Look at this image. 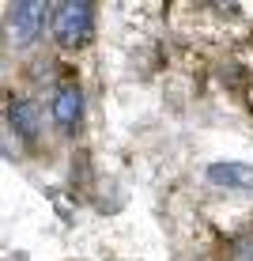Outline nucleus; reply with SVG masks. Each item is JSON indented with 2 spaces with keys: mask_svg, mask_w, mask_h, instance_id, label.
<instances>
[{
  "mask_svg": "<svg viewBox=\"0 0 253 261\" xmlns=\"http://www.w3.org/2000/svg\"><path fill=\"white\" fill-rule=\"evenodd\" d=\"M53 38H57V46H79V42H87V34H91L95 27V4H87V0H65V4H53Z\"/></svg>",
  "mask_w": 253,
  "mask_h": 261,
  "instance_id": "1",
  "label": "nucleus"
},
{
  "mask_svg": "<svg viewBox=\"0 0 253 261\" xmlns=\"http://www.w3.org/2000/svg\"><path fill=\"white\" fill-rule=\"evenodd\" d=\"M42 23H46V4L42 0H19V4H8L4 12V31L12 46H31L42 34Z\"/></svg>",
  "mask_w": 253,
  "mask_h": 261,
  "instance_id": "2",
  "label": "nucleus"
},
{
  "mask_svg": "<svg viewBox=\"0 0 253 261\" xmlns=\"http://www.w3.org/2000/svg\"><path fill=\"white\" fill-rule=\"evenodd\" d=\"M79 118H83V95H79L76 84H61L53 91V121L65 133H76Z\"/></svg>",
  "mask_w": 253,
  "mask_h": 261,
  "instance_id": "3",
  "label": "nucleus"
},
{
  "mask_svg": "<svg viewBox=\"0 0 253 261\" xmlns=\"http://www.w3.org/2000/svg\"><path fill=\"white\" fill-rule=\"evenodd\" d=\"M8 125H12L15 133H23V137H38V129H42L38 106H34L31 98H23V95H12L8 98Z\"/></svg>",
  "mask_w": 253,
  "mask_h": 261,
  "instance_id": "4",
  "label": "nucleus"
},
{
  "mask_svg": "<svg viewBox=\"0 0 253 261\" xmlns=\"http://www.w3.org/2000/svg\"><path fill=\"white\" fill-rule=\"evenodd\" d=\"M208 182L227 186V190H253V167L249 163H212Z\"/></svg>",
  "mask_w": 253,
  "mask_h": 261,
  "instance_id": "5",
  "label": "nucleus"
},
{
  "mask_svg": "<svg viewBox=\"0 0 253 261\" xmlns=\"http://www.w3.org/2000/svg\"><path fill=\"white\" fill-rule=\"evenodd\" d=\"M238 261H253V242H249L246 250H238Z\"/></svg>",
  "mask_w": 253,
  "mask_h": 261,
  "instance_id": "6",
  "label": "nucleus"
}]
</instances>
